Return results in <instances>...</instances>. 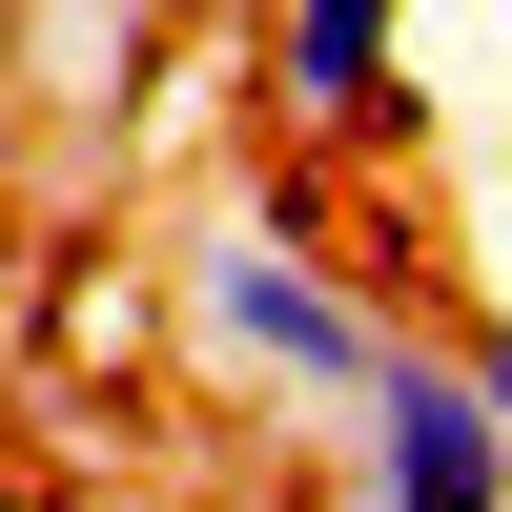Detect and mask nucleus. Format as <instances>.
Wrapping results in <instances>:
<instances>
[{
	"instance_id": "3",
	"label": "nucleus",
	"mask_w": 512,
	"mask_h": 512,
	"mask_svg": "<svg viewBox=\"0 0 512 512\" xmlns=\"http://www.w3.org/2000/svg\"><path fill=\"white\" fill-rule=\"evenodd\" d=\"M246 82L287 144H390L410 123V0H246Z\"/></svg>"
},
{
	"instance_id": "4",
	"label": "nucleus",
	"mask_w": 512,
	"mask_h": 512,
	"mask_svg": "<svg viewBox=\"0 0 512 512\" xmlns=\"http://www.w3.org/2000/svg\"><path fill=\"white\" fill-rule=\"evenodd\" d=\"M451 369H472V390H492V431H512V328H472V349H451Z\"/></svg>"
},
{
	"instance_id": "2",
	"label": "nucleus",
	"mask_w": 512,
	"mask_h": 512,
	"mask_svg": "<svg viewBox=\"0 0 512 512\" xmlns=\"http://www.w3.org/2000/svg\"><path fill=\"white\" fill-rule=\"evenodd\" d=\"M349 492L369 512H512V431L431 328H390V369L349 390Z\"/></svg>"
},
{
	"instance_id": "1",
	"label": "nucleus",
	"mask_w": 512,
	"mask_h": 512,
	"mask_svg": "<svg viewBox=\"0 0 512 512\" xmlns=\"http://www.w3.org/2000/svg\"><path fill=\"white\" fill-rule=\"evenodd\" d=\"M390 287L349 267V246H287V226H205L185 246V349L226 369V390H267V410H349L369 369H390Z\"/></svg>"
}]
</instances>
